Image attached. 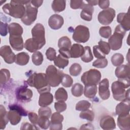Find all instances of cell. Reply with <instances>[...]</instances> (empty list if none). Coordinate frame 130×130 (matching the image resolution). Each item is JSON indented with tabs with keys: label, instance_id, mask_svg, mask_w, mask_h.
<instances>
[{
	"label": "cell",
	"instance_id": "obj_45",
	"mask_svg": "<svg viewBox=\"0 0 130 130\" xmlns=\"http://www.w3.org/2000/svg\"><path fill=\"white\" fill-rule=\"evenodd\" d=\"M99 34L102 37L105 39H108L111 36V28L110 26H102L100 28Z\"/></svg>",
	"mask_w": 130,
	"mask_h": 130
},
{
	"label": "cell",
	"instance_id": "obj_49",
	"mask_svg": "<svg viewBox=\"0 0 130 130\" xmlns=\"http://www.w3.org/2000/svg\"><path fill=\"white\" fill-rule=\"evenodd\" d=\"M46 56L47 58L50 61L54 60L56 57V53L55 50L52 47H49L46 51Z\"/></svg>",
	"mask_w": 130,
	"mask_h": 130
},
{
	"label": "cell",
	"instance_id": "obj_21",
	"mask_svg": "<svg viewBox=\"0 0 130 130\" xmlns=\"http://www.w3.org/2000/svg\"><path fill=\"white\" fill-rule=\"evenodd\" d=\"M53 101V96L50 92H45L40 94L39 105L40 107H47L50 105Z\"/></svg>",
	"mask_w": 130,
	"mask_h": 130
},
{
	"label": "cell",
	"instance_id": "obj_28",
	"mask_svg": "<svg viewBox=\"0 0 130 130\" xmlns=\"http://www.w3.org/2000/svg\"><path fill=\"white\" fill-rule=\"evenodd\" d=\"M29 60V55L24 52L18 53L16 55L15 63L20 66H25L28 62Z\"/></svg>",
	"mask_w": 130,
	"mask_h": 130
},
{
	"label": "cell",
	"instance_id": "obj_34",
	"mask_svg": "<svg viewBox=\"0 0 130 130\" xmlns=\"http://www.w3.org/2000/svg\"><path fill=\"white\" fill-rule=\"evenodd\" d=\"M58 47L60 48L70 49L71 47V41L67 36L61 37L58 42Z\"/></svg>",
	"mask_w": 130,
	"mask_h": 130
},
{
	"label": "cell",
	"instance_id": "obj_33",
	"mask_svg": "<svg viewBox=\"0 0 130 130\" xmlns=\"http://www.w3.org/2000/svg\"><path fill=\"white\" fill-rule=\"evenodd\" d=\"M54 97L57 101L65 102L68 99V93L63 88L60 87L55 91Z\"/></svg>",
	"mask_w": 130,
	"mask_h": 130
},
{
	"label": "cell",
	"instance_id": "obj_35",
	"mask_svg": "<svg viewBox=\"0 0 130 130\" xmlns=\"http://www.w3.org/2000/svg\"><path fill=\"white\" fill-rule=\"evenodd\" d=\"M93 58V57L91 53L90 47L89 46H85L84 47V53L81 57V60L84 62H90Z\"/></svg>",
	"mask_w": 130,
	"mask_h": 130
},
{
	"label": "cell",
	"instance_id": "obj_20",
	"mask_svg": "<svg viewBox=\"0 0 130 130\" xmlns=\"http://www.w3.org/2000/svg\"><path fill=\"white\" fill-rule=\"evenodd\" d=\"M129 100H126L119 103L116 107V114L123 116L129 114Z\"/></svg>",
	"mask_w": 130,
	"mask_h": 130
},
{
	"label": "cell",
	"instance_id": "obj_18",
	"mask_svg": "<svg viewBox=\"0 0 130 130\" xmlns=\"http://www.w3.org/2000/svg\"><path fill=\"white\" fill-rule=\"evenodd\" d=\"M117 21L120 23V25L124 30L128 31L130 29V19L129 13L128 11L126 13H119L117 17Z\"/></svg>",
	"mask_w": 130,
	"mask_h": 130
},
{
	"label": "cell",
	"instance_id": "obj_47",
	"mask_svg": "<svg viewBox=\"0 0 130 130\" xmlns=\"http://www.w3.org/2000/svg\"><path fill=\"white\" fill-rule=\"evenodd\" d=\"M108 65V60L106 58H98L92 63V66L97 68H104Z\"/></svg>",
	"mask_w": 130,
	"mask_h": 130
},
{
	"label": "cell",
	"instance_id": "obj_1",
	"mask_svg": "<svg viewBox=\"0 0 130 130\" xmlns=\"http://www.w3.org/2000/svg\"><path fill=\"white\" fill-rule=\"evenodd\" d=\"M26 83L30 87H35L40 94L50 91V86L48 83L46 74L34 73L29 76Z\"/></svg>",
	"mask_w": 130,
	"mask_h": 130
},
{
	"label": "cell",
	"instance_id": "obj_38",
	"mask_svg": "<svg viewBox=\"0 0 130 130\" xmlns=\"http://www.w3.org/2000/svg\"><path fill=\"white\" fill-rule=\"evenodd\" d=\"M31 59L35 65L40 66L43 61V55L40 51L35 52L31 56Z\"/></svg>",
	"mask_w": 130,
	"mask_h": 130
},
{
	"label": "cell",
	"instance_id": "obj_40",
	"mask_svg": "<svg viewBox=\"0 0 130 130\" xmlns=\"http://www.w3.org/2000/svg\"><path fill=\"white\" fill-rule=\"evenodd\" d=\"M79 116L82 119H86L89 121H92L94 118V113L92 111L88 109L84 111H81Z\"/></svg>",
	"mask_w": 130,
	"mask_h": 130
},
{
	"label": "cell",
	"instance_id": "obj_48",
	"mask_svg": "<svg viewBox=\"0 0 130 130\" xmlns=\"http://www.w3.org/2000/svg\"><path fill=\"white\" fill-rule=\"evenodd\" d=\"M51 113V109L48 107H41L38 111L39 116H46L48 118L50 117Z\"/></svg>",
	"mask_w": 130,
	"mask_h": 130
},
{
	"label": "cell",
	"instance_id": "obj_9",
	"mask_svg": "<svg viewBox=\"0 0 130 130\" xmlns=\"http://www.w3.org/2000/svg\"><path fill=\"white\" fill-rule=\"evenodd\" d=\"M31 35L32 38L36 41L42 48L46 43L44 26L41 23H37L31 29Z\"/></svg>",
	"mask_w": 130,
	"mask_h": 130
},
{
	"label": "cell",
	"instance_id": "obj_10",
	"mask_svg": "<svg viewBox=\"0 0 130 130\" xmlns=\"http://www.w3.org/2000/svg\"><path fill=\"white\" fill-rule=\"evenodd\" d=\"M25 8V13L21 18V21L26 25H30L37 19L38 8L32 6L30 4L26 5Z\"/></svg>",
	"mask_w": 130,
	"mask_h": 130
},
{
	"label": "cell",
	"instance_id": "obj_8",
	"mask_svg": "<svg viewBox=\"0 0 130 130\" xmlns=\"http://www.w3.org/2000/svg\"><path fill=\"white\" fill-rule=\"evenodd\" d=\"M115 74L118 80L123 83L128 88L129 86V66L122 64L118 66L115 71Z\"/></svg>",
	"mask_w": 130,
	"mask_h": 130
},
{
	"label": "cell",
	"instance_id": "obj_39",
	"mask_svg": "<svg viewBox=\"0 0 130 130\" xmlns=\"http://www.w3.org/2000/svg\"><path fill=\"white\" fill-rule=\"evenodd\" d=\"M83 90V85L80 83H76L72 86L71 92L74 96L76 97H79L82 95Z\"/></svg>",
	"mask_w": 130,
	"mask_h": 130
},
{
	"label": "cell",
	"instance_id": "obj_23",
	"mask_svg": "<svg viewBox=\"0 0 130 130\" xmlns=\"http://www.w3.org/2000/svg\"><path fill=\"white\" fill-rule=\"evenodd\" d=\"M117 125L122 130L130 129V116L129 114L123 116H118Z\"/></svg>",
	"mask_w": 130,
	"mask_h": 130
},
{
	"label": "cell",
	"instance_id": "obj_27",
	"mask_svg": "<svg viewBox=\"0 0 130 130\" xmlns=\"http://www.w3.org/2000/svg\"><path fill=\"white\" fill-rule=\"evenodd\" d=\"M8 31L10 35L21 36L23 28L19 23L13 22L8 25Z\"/></svg>",
	"mask_w": 130,
	"mask_h": 130
},
{
	"label": "cell",
	"instance_id": "obj_30",
	"mask_svg": "<svg viewBox=\"0 0 130 130\" xmlns=\"http://www.w3.org/2000/svg\"><path fill=\"white\" fill-rule=\"evenodd\" d=\"M97 93L96 85H85L84 89V95L89 99L94 98Z\"/></svg>",
	"mask_w": 130,
	"mask_h": 130
},
{
	"label": "cell",
	"instance_id": "obj_32",
	"mask_svg": "<svg viewBox=\"0 0 130 130\" xmlns=\"http://www.w3.org/2000/svg\"><path fill=\"white\" fill-rule=\"evenodd\" d=\"M54 63L58 68L62 69L68 65L69 60L59 54L54 59Z\"/></svg>",
	"mask_w": 130,
	"mask_h": 130
},
{
	"label": "cell",
	"instance_id": "obj_52",
	"mask_svg": "<svg viewBox=\"0 0 130 130\" xmlns=\"http://www.w3.org/2000/svg\"><path fill=\"white\" fill-rule=\"evenodd\" d=\"M9 109H14L17 110L21 113L22 116H26L27 115V112L20 105L14 104L12 105H9Z\"/></svg>",
	"mask_w": 130,
	"mask_h": 130
},
{
	"label": "cell",
	"instance_id": "obj_60",
	"mask_svg": "<svg viewBox=\"0 0 130 130\" xmlns=\"http://www.w3.org/2000/svg\"><path fill=\"white\" fill-rule=\"evenodd\" d=\"M80 129H93L94 127L92 124L91 123H86L82 125L81 127L80 128Z\"/></svg>",
	"mask_w": 130,
	"mask_h": 130
},
{
	"label": "cell",
	"instance_id": "obj_43",
	"mask_svg": "<svg viewBox=\"0 0 130 130\" xmlns=\"http://www.w3.org/2000/svg\"><path fill=\"white\" fill-rule=\"evenodd\" d=\"M98 47L104 55H107L109 53L111 48L108 43L101 40L98 43Z\"/></svg>",
	"mask_w": 130,
	"mask_h": 130
},
{
	"label": "cell",
	"instance_id": "obj_53",
	"mask_svg": "<svg viewBox=\"0 0 130 130\" xmlns=\"http://www.w3.org/2000/svg\"><path fill=\"white\" fill-rule=\"evenodd\" d=\"M28 117L29 121L31 122L32 124L35 125L38 124L39 116H38L36 113L32 112H29L28 113Z\"/></svg>",
	"mask_w": 130,
	"mask_h": 130
},
{
	"label": "cell",
	"instance_id": "obj_61",
	"mask_svg": "<svg viewBox=\"0 0 130 130\" xmlns=\"http://www.w3.org/2000/svg\"><path fill=\"white\" fill-rule=\"evenodd\" d=\"M86 2L88 3V5L93 7V6H95L98 4L99 1H86Z\"/></svg>",
	"mask_w": 130,
	"mask_h": 130
},
{
	"label": "cell",
	"instance_id": "obj_42",
	"mask_svg": "<svg viewBox=\"0 0 130 130\" xmlns=\"http://www.w3.org/2000/svg\"><path fill=\"white\" fill-rule=\"evenodd\" d=\"M82 71L81 66L77 63H74L71 65L70 68L69 72L71 75L73 76H77L80 75Z\"/></svg>",
	"mask_w": 130,
	"mask_h": 130
},
{
	"label": "cell",
	"instance_id": "obj_16",
	"mask_svg": "<svg viewBox=\"0 0 130 130\" xmlns=\"http://www.w3.org/2000/svg\"><path fill=\"white\" fill-rule=\"evenodd\" d=\"M63 17L58 14H53L50 16L48 20V25L51 28L57 30L60 28L63 24Z\"/></svg>",
	"mask_w": 130,
	"mask_h": 130
},
{
	"label": "cell",
	"instance_id": "obj_24",
	"mask_svg": "<svg viewBox=\"0 0 130 130\" xmlns=\"http://www.w3.org/2000/svg\"><path fill=\"white\" fill-rule=\"evenodd\" d=\"M94 12V8L89 5L86 4L82 8V10L80 13L81 18L87 21H90L92 19V14Z\"/></svg>",
	"mask_w": 130,
	"mask_h": 130
},
{
	"label": "cell",
	"instance_id": "obj_4",
	"mask_svg": "<svg viewBox=\"0 0 130 130\" xmlns=\"http://www.w3.org/2000/svg\"><path fill=\"white\" fill-rule=\"evenodd\" d=\"M125 32L126 31L119 24L116 26L114 34L110 37L108 40V44L112 50H117L120 49Z\"/></svg>",
	"mask_w": 130,
	"mask_h": 130
},
{
	"label": "cell",
	"instance_id": "obj_41",
	"mask_svg": "<svg viewBox=\"0 0 130 130\" xmlns=\"http://www.w3.org/2000/svg\"><path fill=\"white\" fill-rule=\"evenodd\" d=\"M91 106V104L87 101L82 100L78 102L76 105V110L77 111H84L88 110Z\"/></svg>",
	"mask_w": 130,
	"mask_h": 130
},
{
	"label": "cell",
	"instance_id": "obj_44",
	"mask_svg": "<svg viewBox=\"0 0 130 130\" xmlns=\"http://www.w3.org/2000/svg\"><path fill=\"white\" fill-rule=\"evenodd\" d=\"M10 77V71L6 69H2L1 70V85H3L7 83Z\"/></svg>",
	"mask_w": 130,
	"mask_h": 130
},
{
	"label": "cell",
	"instance_id": "obj_29",
	"mask_svg": "<svg viewBox=\"0 0 130 130\" xmlns=\"http://www.w3.org/2000/svg\"><path fill=\"white\" fill-rule=\"evenodd\" d=\"M9 121L8 117V112L5 108L3 106H0V128L3 129L6 127L7 124Z\"/></svg>",
	"mask_w": 130,
	"mask_h": 130
},
{
	"label": "cell",
	"instance_id": "obj_56",
	"mask_svg": "<svg viewBox=\"0 0 130 130\" xmlns=\"http://www.w3.org/2000/svg\"><path fill=\"white\" fill-rule=\"evenodd\" d=\"M39 128L36 126V125L33 124H30L26 122L21 124L20 129H38Z\"/></svg>",
	"mask_w": 130,
	"mask_h": 130
},
{
	"label": "cell",
	"instance_id": "obj_58",
	"mask_svg": "<svg viewBox=\"0 0 130 130\" xmlns=\"http://www.w3.org/2000/svg\"><path fill=\"white\" fill-rule=\"evenodd\" d=\"M98 5L99 7L103 9H106L108 8L110 5L109 1H99Z\"/></svg>",
	"mask_w": 130,
	"mask_h": 130
},
{
	"label": "cell",
	"instance_id": "obj_55",
	"mask_svg": "<svg viewBox=\"0 0 130 130\" xmlns=\"http://www.w3.org/2000/svg\"><path fill=\"white\" fill-rule=\"evenodd\" d=\"M1 35L2 36H6L8 32H9L8 31V25L7 23H4L2 21H1Z\"/></svg>",
	"mask_w": 130,
	"mask_h": 130
},
{
	"label": "cell",
	"instance_id": "obj_17",
	"mask_svg": "<svg viewBox=\"0 0 130 130\" xmlns=\"http://www.w3.org/2000/svg\"><path fill=\"white\" fill-rule=\"evenodd\" d=\"M100 125L101 127L105 130L113 129L116 127L114 119L109 115L103 116L100 120Z\"/></svg>",
	"mask_w": 130,
	"mask_h": 130
},
{
	"label": "cell",
	"instance_id": "obj_46",
	"mask_svg": "<svg viewBox=\"0 0 130 130\" xmlns=\"http://www.w3.org/2000/svg\"><path fill=\"white\" fill-rule=\"evenodd\" d=\"M73 80L72 77L67 74H64L62 75L61 80V83L65 87H70L73 84Z\"/></svg>",
	"mask_w": 130,
	"mask_h": 130
},
{
	"label": "cell",
	"instance_id": "obj_13",
	"mask_svg": "<svg viewBox=\"0 0 130 130\" xmlns=\"http://www.w3.org/2000/svg\"><path fill=\"white\" fill-rule=\"evenodd\" d=\"M0 55L7 63L11 64L15 61L16 55L9 46L5 45L1 47L0 48Z\"/></svg>",
	"mask_w": 130,
	"mask_h": 130
},
{
	"label": "cell",
	"instance_id": "obj_37",
	"mask_svg": "<svg viewBox=\"0 0 130 130\" xmlns=\"http://www.w3.org/2000/svg\"><path fill=\"white\" fill-rule=\"evenodd\" d=\"M111 60L114 66L118 67L121 65L123 62L124 57L123 55L120 53H115L112 55Z\"/></svg>",
	"mask_w": 130,
	"mask_h": 130
},
{
	"label": "cell",
	"instance_id": "obj_19",
	"mask_svg": "<svg viewBox=\"0 0 130 130\" xmlns=\"http://www.w3.org/2000/svg\"><path fill=\"white\" fill-rule=\"evenodd\" d=\"M9 43L13 49L16 51H21L24 47L23 39L21 36H9Z\"/></svg>",
	"mask_w": 130,
	"mask_h": 130
},
{
	"label": "cell",
	"instance_id": "obj_15",
	"mask_svg": "<svg viewBox=\"0 0 130 130\" xmlns=\"http://www.w3.org/2000/svg\"><path fill=\"white\" fill-rule=\"evenodd\" d=\"M63 120V116L59 112L54 113L51 117L50 129L61 130L62 128V122Z\"/></svg>",
	"mask_w": 130,
	"mask_h": 130
},
{
	"label": "cell",
	"instance_id": "obj_36",
	"mask_svg": "<svg viewBox=\"0 0 130 130\" xmlns=\"http://www.w3.org/2000/svg\"><path fill=\"white\" fill-rule=\"evenodd\" d=\"M38 124L42 129H46L48 128L50 125L49 118L43 116H39Z\"/></svg>",
	"mask_w": 130,
	"mask_h": 130
},
{
	"label": "cell",
	"instance_id": "obj_54",
	"mask_svg": "<svg viewBox=\"0 0 130 130\" xmlns=\"http://www.w3.org/2000/svg\"><path fill=\"white\" fill-rule=\"evenodd\" d=\"M93 53L94 56L97 58H105V55H104L100 50L98 45H95L93 47Z\"/></svg>",
	"mask_w": 130,
	"mask_h": 130
},
{
	"label": "cell",
	"instance_id": "obj_14",
	"mask_svg": "<svg viewBox=\"0 0 130 130\" xmlns=\"http://www.w3.org/2000/svg\"><path fill=\"white\" fill-rule=\"evenodd\" d=\"M109 82L107 78L103 79L99 82V94L101 98L103 100L109 99L110 95V92L109 89Z\"/></svg>",
	"mask_w": 130,
	"mask_h": 130
},
{
	"label": "cell",
	"instance_id": "obj_51",
	"mask_svg": "<svg viewBox=\"0 0 130 130\" xmlns=\"http://www.w3.org/2000/svg\"><path fill=\"white\" fill-rule=\"evenodd\" d=\"M85 4L83 1H71L70 7L73 9H82L84 7Z\"/></svg>",
	"mask_w": 130,
	"mask_h": 130
},
{
	"label": "cell",
	"instance_id": "obj_50",
	"mask_svg": "<svg viewBox=\"0 0 130 130\" xmlns=\"http://www.w3.org/2000/svg\"><path fill=\"white\" fill-rule=\"evenodd\" d=\"M54 108L57 112L64 111L67 109V104L64 101H58L54 103Z\"/></svg>",
	"mask_w": 130,
	"mask_h": 130
},
{
	"label": "cell",
	"instance_id": "obj_11",
	"mask_svg": "<svg viewBox=\"0 0 130 130\" xmlns=\"http://www.w3.org/2000/svg\"><path fill=\"white\" fill-rule=\"evenodd\" d=\"M115 16V11L111 8H108L101 11L98 16V19L100 23L103 25L110 24Z\"/></svg>",
	"mask_w": 130,
	"mask_h": 130
},
{
	"label": "cell",
	"instance_id": "obj_59",
	"mask_svg": "<svg viewBox=\"0 0 130 130\" xmlns=\"http://www.w3.org/2000/svg\"><path fill=\"white\" fill-rule=\"evenodd\" d=\"M43 1H38V0L34 1V0H32V1H30L31 5H32L33 6H34V7L37 8L40 7L42 5V4H43Z\"/></svg>",
	"mask_w": 130,
	"mask_h": 130
},
{
	"label": "cell",
	"instance_id": "obj_31",
	"mask_svg": "<svg viewBox=\"0 0 130 130\" xmlns=\"http://www.w3.org/2000/svg\"><path fill=\"white\" fill-rule=\"evenodd\" d=\"M66 1L63 0H54L52 3V9L55 12H60L64 10Z\"/></svg>",
	"mask_w": 130,
	"mask_h": 130
},
{
	"label": "cell",
	"instance_id": "obj_7",
	"mask_svg": "<svg viewBox=\"0 0 130 130\" xmlns=\"http://www.w3.org/2000/svg\"><path fill=\"white\" fill-rule=\"evenodd\" d=\"M90 37V32L87 27L79 25L75 28L73 34V39L77 43H85L88 41Z\"/></svg>",
	"mask_w": 130,
	"mask_h": 130
},
{
	"label": "cell",
	"instance_id": "obj_12",
	"mask_svg": "<svg viewBox=\"0 0 130 130\" xmlns=\"http://www.w3.org/2000/svg\"><path fill=\"white\" fill-rule=\"evenodd\" d=\"M32 91L25 86H21L16 90V96L18 100L22 102H29L32 97Z\"/></svg>",
	"mask_w": 130,
	"mask_h": 130
},
{
	"label": "cell",
	"instance_id": "obj_2",
	"mask_svg": "<svg viewBox=\"0 0 130 130\" xmlns=\"http://www.w3.org/2000/svg\"><path fill=\"white\" fill-rule=\"evenodd\" d=\"M3 10L14 18L21 19L25 13L26 8L18 1H11L9 4H6L3 7Z\"/></svg>",
	"mask_w": 130,
	"mask_h": 130
},
{
	"label": "cell",
	"instance_id": "obj_5",
	"mask_svg": "<svg viewBox=\"0 0 130 130\" xmlns=\"http://www.w3.org/2000/svg\"><path fill=\"white\" fill-rule=\"evenodd\" d=\"M63 72L53 66H49L46 71V76L49 85L53 87L58 86L61 83Z\"/></svg>",
	"mask_w": 130,
	"mask_h": 130
},
{
	"label": "cell",
	"instance_id": "obj_6",
	"mask_svg": "<svg viewBox=\"0 0 130 130\" xmlns=\"http://www.w3.org/2000/svg\"><path fill=\"white\" fill-rule=\"evenodd\" d=\"M101 79V72L92 69L84 72L81 77V80L85 85H96L100 82Z\"/></svg>",
	"mask_w": 130,
	"mask_h": 130
},
{
	"label": "cell",
	"instance_id": "obj_3",
	"mask_svg": "<svg viewBox=\"0 0 130 130\" xmlns=\"http://www.w3.org/2000/svg\"><path fill=\"white\" fill-rule=\"evenodd\" d=\"M126 86L120 81H116L112 83L111 90L113 98L118 101H124L126 100H129V90L125 89Z\"/></svg>",
	"mask_w": 130,
	"mask_h": 130
},
{
	"label": "cell",
	"instance_id": "obj_25",
	"mask_svg": "<svg viewBox=\"0 0 130 130\" xmlns=\"http://www.w3.org/2000/svg\"><path fill=\"white\" fill-rule=\"evenodd\" d=\"M71 58H78L81 57L84 52V47L79 44H74L70 49Z\"/></svg>",
	"mask_w": 130,
	"mask_h": 130
},
{
	"label": "cell",
	"instance_id": "obj_22",
	"mask_svg": "<svg viewBox=\"0 0 130 130\" xmlns=\"http://www.w3.org/2000/svg\"><path fill=\"white\" fill-rule=\"evenodd\" d=\"M21 113L16 109H10L8 112V117L12 125H15L19 123L21 119Z\"/></svg>",
	"mask_w": 130,
	"mask_h": 130
},
{
	"label": "cell",
	"instance_id": "obj_26",
	"mask_svg": "<svg viewBox=\"0 0 130 130\" xmlns=\"http://www.w3.org/2000/svg\"><path fill=\"white\" fill-rule=\"evenodd\" d=\"M24 48L30 52H36L38 50L41 48L40 44L32 38H29L26 40L24 44Z\"/></svg>",
	"mask_w": 130,
	"mask_h": 130
},
{
	"label": "cell",
	"instance_id": "obj_57",
	"mask_svg": "<svg viewBox=\"0 0 130 130\" xmlns=\"http://www.w3.org/2000/svg\"><path fill=\"white\" fill-rule=\"evenodd\" d=\"M59 54L64 56V57L69 59V58H71L70 55V49H64V48H60L58 50Z\"/></svg>",
	"mask_w": 130,
	"mask_h": 130
}]
</instances>
